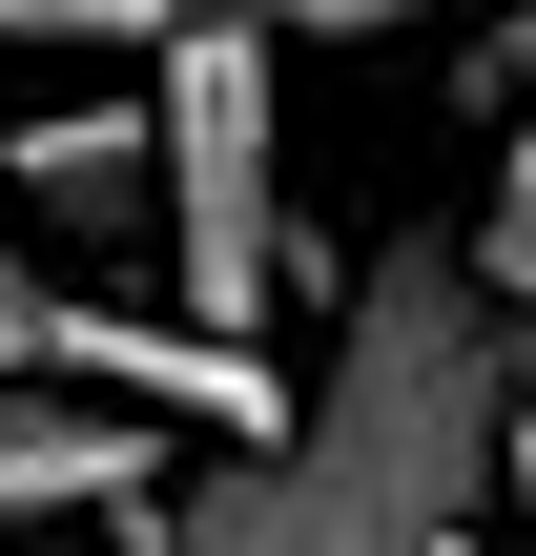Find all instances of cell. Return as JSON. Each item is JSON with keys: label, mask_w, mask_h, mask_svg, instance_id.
Wrapping results in <instances>:
<instances>
[{"label": "cell", "mask_w": 536, "mask_h": 556, "mask_svg": "<svg viewBox=\"0 0 536 556\" xmlns=\"http://www.w3.org/2000/svg\"><path fill=\"white\" fill-rule=\"evenodd\" d=\"M516 413H536V330L475 289L454 227H413L331 289L289 454H186L145 516H103V556H475Z\"/></svg>", "instance_id": "obj_1"}, {"label": "cell", "mask_w": 536, "mask_h": 556, "mask_svg": "<svg viewBox=\"0 0 536 556\" xmlns=\"http://www.w3.org/2000/svg\"><path fill=\"white\" fill-rule=\"evenodd\" d=\"M145 165H165V309L269 351L310 309V227H289V41L186 21L145 62Z\"/></svg>", "instance_id": "obj_2"}, {"label": "cell", "mask_w": 536, "mask_h": 556, "mask_svg": "<svg viewBox=\"0 0 536 556\" xmlns=\"http://www.w3.org/2000/svg\"><path fill=\"white\" fill-rule=\"evenodd\" d=\"M0 206L83 268H165V165H145V83H83V103H21L0 124Z\"/></svg>", "instance_id": "obj_3"}, {"label": "cell", "mask_w": 536, "mask_h": 556, "mask_svg": "<svg viewBox=\"0 0 536 556\" xmlns=\"http://www.w3.org/2000/svg\"><path fill=\"white\" fill-rule=\"evenodd\" d=\"M165 475H186V433H145V413H83V392H21V371H0V536H41V516H83V536H103V516H145Z\"/></svg>", "instance_id": "obj_4"}, {"label": "cell", "mask_w": 536, "mask_h": 556, "mask_svg": "<svg viewBox=\"0 0 536 556\" xmlns=\"http://www.w3.org/2000/svg\"><path fill=\"white\" fill-rule=\"evenodd\" d=\"M186 0H0V62H165Z\"/></svg>", "instance_id": "obj_5"}, {"label": "cell", "mask_w": 536, "mask_h": 556, "mask_svg": "<svg viewBox=\"0 0 536 556\" xmlns=\"http://www.w3.org/2000/svg\"><path fill=\"white\" fill-rule=\"evenodd\" d=\"M454 248H475V289L536 330V103H516V144H496V186H475V227H454Z\"/></svg>", "instance_id": "obj_6"}, {"label": "cell", "mask_w": 536, "mask_h": 556, "mask_svg": "<svg viewBox=\"0 0 536 556\" xmlns=\"http://www.w3.org/2000/svg\"><path fill=\"white\" fill-rule=\"evenodd\" d=\"M186 21H227V41H392L434 0H186Z\"/></svg>", "instance_id": "obj_7"}, {"label": "cell", "mask_w": 536, "mask_h": 556, "mask_svg": "<svg viewBox=\"0 0 536 556\" xmlns=\"http://www.w3.org/2000/svg\"><path fill=\"white\" fill-rule=\"evenodd\" d=\"M475 83H516V103H536V0L496 21V41H475Z\"/></svg>", "instance_id": "obj_8"}, {"label": "cell", "mask_w": 536, "mask_h": 556, "mask_svg": "<svg viewBox=\"0 0 536 556\" xmlns=\"http://www.w3.org/2000/svg\"><path fill=\"white\" fill-rule=\"evenodd\" d=\"M496 516H516V536H536V413H516V475H496Z\"/></svg>", "instance_id": "obj_9"}]
</instances>
